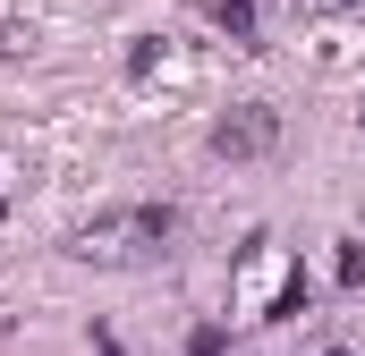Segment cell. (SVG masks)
<instances>
[{
  "instance_id": "6da1fadb",
  "label": "cell",
  "mask_w": 365,
  "mask_h": 356,
  "mask_svg": "<svg viewBox=\"0 0 365 356\" xmlns=\"http://www.w3.org/2000/svg\"><path fill=\"white\" fill-rule=\"evenodd\" d=\"M77 263L102 271H145V263H170L179 255V204H128V212H102L68 238Z\"/></svg>"
},
{
  "instance_id": "7a4b0ae2",
  "label": "cell",
  "mask_w": 365,
  "mask_h": 356,
  "mask_svg": "<svg viewBox=\"0 0 365 356\" xmlns=\"http://www.w3.org/2000/svg\"><path fill=\"white\" fill-rule=\"evenodd\" d=\"M204 145H212V162H264V153L280 145V110H272V102H238V110L212 119Z\"/></svg>"
},
{
  "instance_id": "3957f363",
  "label": "cell",
  "mask_w": 365,
  "mask_h": 356,
  "mask_svg": "<svg viewBox=\"0 0 365 356\" xmlns=\"http://www.w3.org/2000/svg\"><path fill=\"white\" fill-rule=\"evenodd\" d=\"M195 9H204L238 51H264V17H255V0H195Z\"/></svg>"
},
{
  "instance_id": "277c9868",
  "label": "cell",
  "mask_w": 365,
  "mask_h": 356,
  "mask_svg": "<svg viewBox=\"0 0 365 356\" xmlns=\"http://www.w3.org/2000/svg\"><path fill=\"white\" fill-rule=\"evenodd\" d=\"M230 348V331H221V323H195V331H187V356H221Z\"/></svg>"
},
{
  "instance_id": "5b68a950",
  "label": "cell",
  "mask_w": 365,
  "mask_h": 356,
  "mask_svg": "<svg viewBox=\"0 0 365 356\" xmlns=\"http://www.w3.org/2000/svg\"><path fill=\"white\" fill-rule=\"evenodd\" d=\"M153 60H162V43H153V34H136V43H128V77H153Z\"/></svg>"
},
{
  "instance_id": "8992f818",
  "label": "cell",
  "mask_w": 365,
  "mask_h": 356,
  "mask_svg": "<svg viewBox=\"0 0 365 356\" xmlns=\"http://www.w3.org/2000/svg\"><path fill=\"white\" fill-rule=\"evenodd\" d=\"M306 17H340V9H365V0H297Z\"/></svg>"
},
{
  "instance_id": "52a82bcc",
  "label": "cell",
  "mask_w": 365,
  "mask_h": 356,
  "mask_svg": "<svg viewBox=\"0 0 365 356\" xmlns=\"http://www.w3.org/2000/svg\"><path fill=\"white\" fill-rule=\"evenodd\" d=\"M323 356H349V348H323Z\"/></svg>"
}]
</instances>
